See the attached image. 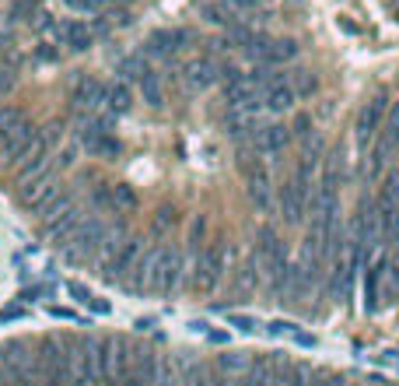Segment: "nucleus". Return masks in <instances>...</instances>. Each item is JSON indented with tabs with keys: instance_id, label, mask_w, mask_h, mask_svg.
Wrapping results in <instances>:
<instances>
[{
	"instance_id": "4c0bfd02",
	"label": "nucleus",
	"mask_w": 399,
	"mask_h": 386,
	"mask_svg": "<svg viewBox=\"0 0 399 386\" xmlns=\"http://www.w3.org/2000/svg\"><path fill=\"white\" fill-rule=\"evenodd\" d=\"M67 295H74L81 305H88V302H91V292H88L84 285H78V281H67Z\"/></svg>"
},
{
	"instance_id": "c85d7f7f",
	"label": "nucleus",
	"mask_w": 399,
	"mask_h": 386,
	"mask_svg": "<svg viewBox=\"0 0 399 386\" xmlns=\"http://www.w3.org/2000/svg\"><path fill=\"white\" fill-rule=\"evenodd\" d=\"M291 88H294V95H316L319 81H316L312 71H294L291 74Z\"/></svg>"
},
{
	"instance_id": "ea45409f",
	"label": "nucleus",
	"mask_w": 399,
	"mask_h": 386,
	"mask_svg": "<svg viewBox=\"0 0 399 386\" xmlns=\"http://www.w3.org/2000/svg\"><path fill=\"white\" fill-rule=\"evenodd\" d=\"M36 56H39L42 64H53V60H60V49L49 46V43H42V46H36Z\"/></svg>"
},
{
	"instance_id": "a18cd8bd",
	"label": "nucleus",
	"mask_w": 399,
	"mask_h": 386,
	"mask_svg": "<svg viewBox=\"0 0 399 386\" xmlns=\"http://www.w3.org/2000/svg\"><path fill=\"white\" fill-rule=\"evenodd\" d=\"M190 39H193V36H190L186 29H175V32H172V43H175V49H182V46L190 43Z\"/></svg>"
},
{
	"instance_id": "de8ad7c7",
	"label": "nucleus",
	"mask_w": 399,
	"mask_h": 386,
	"mask_svg": "<svg viewBox=\"0 0 399 386\" xmlns=\"http://www.w3.org/2000/svg\"><path fill=\"white\" fill-rule=\"evenodd\" d=\"M203 334H207V341H210V344H224V341H228V334H221V330H210V327H207Z\"/></svg>"
},
{
	"instance_id": "c9c22d12",
	"label": "nucleus",
	"mask_w": 399,
	"mask_h": 386,
	"mask_svg": "<svg viewBox=\"0 0 399 386\" xmlns=\"http://www.w3.org/2000/svg\"><path fill=\"white\" fill-rule=\"evenodd\" d=\"M95 204H98V208H109V211H116V200H113V186H98V190H95Z\"/></svg>"
},
{
	"instance_id": "4be33fe9",
	"label": "nucleus",
	"mask_w": 399,
	"mask_h": 386,
	"mask_svg": "<svg viewBox=\"0 0 399 386\" xmlns=\"http://www.w3.org/2000/svg\"><path fill=\"white\" fill-rule=\"evenodd\" d=\"M343 176H347V169H343V155H340V151H333V155L326 158V176H322V186L336 190V186L343 183Z\"/></svg>"
},
{
	"instance_id": "3c124183",
	"label": "nucleus",
	"mask_w": 399,
	"mask_h": 386,
	"mask_svg": "<svg viewBox=\"0 0 399 386\" xmlns=\"http://www.w3.org/2000/svg\"><path fill=\"white\" fill-rule=\"evenodd\" d=\"M137 327H140V330H151V327H155V316H147V320H137Z\"/></svg>"
},
{
	"instance_id": "864d4df0",
	"label": "nucleus",
	"mask_w": 399,
	"mask_h": 386,
	"mask_svg": "<svg viewBox=\"0 0 399 386\" xmlns=\"http://www.w3.org/2000/svg\"><path fill=\"white\" fill-rule=\"evenodd\" d=\"M42 386H63V383H42Z\"/></svg>"
},
{
	"instance_id": "cd10ccee",
	"label": "nucleus",
	"mask_w": 399,
	"mask_h": 386,
	"mask_svg": "<svg viewBox=\"0 0 399 386\" xmlns=\"http://www.w3.org/2000/svg\"><path fill=\"white\" fill-rule=\"evenodd\" d=\"M71 208H74V204H71V197H67V193H53V197L39 208V215L46 218V221H53V218H60L63 211H71Z\"/></svg>"
},
{
	"instance_id": "2eb2a0df",
	"label": "nucleus",
	"mask_w": 399,
	"mask_h": 386,
	"mask_svg": "<svg viewBox=\"0 0 399 386\" xmlns=\"http://www.w3.org/2000/svg\"><path fill=\"white\" fill-rule=\"evenodd\" d=\"M56 39H60V46H67L71 53H84L91 46V29L84 21H63L60 32H56Z\"/></svg>"
},
{
	"instance_id": "5701e85b",
	"label": "nucleus",
	"mask_w": 399,
	"mask_h": 386,
	"mask_svg": "<svg viewBox=\"0 0 399 386\" xmlns=\"http://www.w3.org/2000/svg\"><path fill=\"white\" fill-rule=\"evenodd\" d=\"M298 56V46L291 39H270V49H266V64H284V60H294Z\"/></svg>"
},
{
	"instance_id": "603ef678",
	"label": "nucleus",
	"mask_w": 399,
	"mask_h": 386,
	"mask_svg": "<svg viewBox=\"0 0 399 386\" xmlns=\"http://www.w3.org/2000/svg\"><path fill=\"white\" fill-rule=\"evenodd\" d=\"M0 386H11V380H7V372H4V365H0Z\"/></svg>"
},
{
	"instance_id": "393cba45",
	"label": "nucleus",
	"mask_w": 399,
	"mask_h": 386,
	"mask_svg": "<svg viewBox=\"0 0 399 386\" xmlns=\"http://www.w3.org/2000/svg\"><path fill=\"white\" fill-rule=\"evenodd\" d=\"M140 95H144V102L151 106V109H161L165 106V95H161V85H158V78L147 71L144 78H140Z\"/></svg>"
},
{
	"instance_id": "f704fd0d",
	"label": "nucleus",
	"mask_w": 399,
	"mask_h": 386,
	"mask_svg": "<svg viewBox=\"0 0 399 386\" xmlns=\"http://www.w3.org/2000/svg\"><path fill=\"white\" fill-rule=\"evenodd\" d=\"M382 200H389V204H396V208H399V172H389V176H385Z\"/></svg>"
},
{
	"instance_id": "b1692460",
	"label": "nucleus",
	"mask_w": 399,
	"mask_h": 386,
	"mask_svg": "<svg viewBox=\"0 0 399 386\" xmlns=\"http://www.w3.org/2000/svg\"><path fill=\"white\" fill-rule=\"evenodd\" d=\"M378 281H382V267H368V278H364V309L368 313L378 309Z\"/></svg>"
},
{
	"instance_id": "dca6fc26",
	"label": "nucleus",
	"mask_w": 399,
	"mask_h": 386,
	"mask_svg": "<svg viewBox=\"0 0 399 386\" xmlns=\"http://www.w3.org/2000/svg\"><path fill=\"white\" fill-rule=\"evenodd\" d=\"M294 102H298V95H294L291 81H284V78H280L277 85H270L263 91V106H266L270 113H287V109H294Z\"/></svg>"
},
{
	"instance_id": "a211bd4d",
	"label": "nucleus",
	"mask_w": 399,
	"mask_h": 386,
	"mask_svg": "<svg viewBox=\"0 0 399 386\" xmlns=\"http://www.w3.org/2000/svg\"><path fill=\"white\" fill-rule=\"evenodd\" d=\"M105 106H109L113 116H126V113L133 109V91H130V85H126V81L105 85Z\"/></svg>"
},
{
	"instance_id": "9d476101",
	"label": "nucleus",
	"mask_w": 399,
	"mask_h": 386,
	"mask_svg": "<svg viewBox=\"0 0 399 386\" xmlns=\"http://www.w3.org/2000/svg\"><path fill=\"white\" fill-rule=\"evenodd\" d=\"M71 102H74L78 113H88V116H91V113H98V109L105 106V85H102V81H91V78H81Z\"/></svg>"
},
{
	"instance_id": "a878e982",
	"label": "nucleus",
	"mask_w": 399,
	"mask_h": 386,
	"mask_svg": "<svg viewBox=\"0 0 399 386\" xmlns=\"http://www.w3.org/2000/svg\"><path fill=\"white\" fill-rule=\"evenodd\" d=\"M147 53H151V56H161V60H168V56L175 53L172 32H151V36H147Z\"/></svg>"
},
{
	"instance_id": "6e6552de",
	"label": "nucleus",
	"mask_w": 399,
	"mask_h": 386,
	"mask_svg": "<svg viewBox=\"0 0 399 386\" xmlns=\"http://www.w3.org/2000/svg\"><path fill=\"white\" fill-rule=\"evenodd\" d=\"M252 144L263 158H274V155H284V148L291 144V127H280V123H266L252 133Z\"/></svg>"
},
{
	"instance_id": "f257e3e1",
	"label": "nucleus",
	"mask_w": 399,
	"mask_h": 386,
	"mask_svg": "<svg viewBox=\"0 0 399 386\" xmlns=\"http://www.w3.org/2000/svg\"><path fill=\"white\" fill-rule=\"evenodd\" d=\"M0 365L7 372L11 386H39L42 372H39V355L32 351V344L14 337L0 347Z\"/></svg>"
},
{
	"instance_id": "a19ab883",
	"label": "nucleus",
	"mask_w": 399,
	"mask_h": 386,
	"mask_svg": "<svg viewBox=\"0 0 399 386\" xmlns=\"http://www.w3.org/2000/svg\"><path fill=\"white\" fill-rule=\"evenodd\" d=\"M67 4H71L74 11H81V14H88V11H98L105 0H67Z\"/></svg>"
},
{
	"instance_id": "7c9ffc66",
	"label": "nucleus",
	"mask_w": 399,
	"mask_h": 386,
	"mask_svg": "<svg viewBox=\"0 0 399 386\" xmlns=\"http://www.w3.org/2000/svg\"><path fill=\"white\" fill-rule=\"evenodd\" d=\"M270 183H249V197H252V204L266 215L270 208H274V200H270V190H266Z\"/></svg>"
},
{
	"instance_id": "ddd939ff",
	"label": "nucleus",
	"mask_w": 399,
	"mask_h": 386,
	"mask_svg": "<svg viewBox=\"0 0 399 386\" xmlns=\"http://www.w3.org/2000/svg\"><path fill=\"white\" fill-rule=\"evenodd\" d=\"M137 257H140V243H137V239H126L120 250H116V257L105 263V278H109V281H120V278H126V270H133Z\"/></svg>"
},
{
	"instance_id": "09e8293b",
	"label": "nucleus",
	"mask_w": 399,
	"mask_h": 386,
	"mask_svg": "<svg viewBox=\"0 0 399 386\" xmlns=\"http://www.w3.org/2000/svg\"><path fill=\"white\" fill-rule=\"evenodd\" d=\"M224 4H232L235 11H249V7H256L259 0H224Z\"/></svg>"
},
{
	"instance_id": "58836bf2",
	"label": "nucleus",
	"mask_w": 399,
	"mask_h": 386,
	"mask_svg": "<svg viewBox=\"0 0 399 386\" xmlns=\"http://www.w3.org/2000/svg\"><path fill=\"white\" fill-rule=\"evenodd\" d=\"M312 120H309V116H305V113H301V116H298V120H294V127H291V133H294V137H301V141H305V137H312Z\"/></svg>"
},
{
	"instance_id": "412c9836",
	"label": "nucleus",
	"mask_w": 399,
	"mask_h": 386,
	"mask_svg": "<svg viewBox=\"0 0 399 386\" xmlns=\"http://www.w3.org/2000/svg\"><path fill=\"white\" fill-rule=\"evenodd\" d=\"M116 74H123L120 81H140L144 74H147V64H144V56H137V53H130V56H123L120 67H116Z\"/></svg>"
},
{
	"instance_id": "4468645a",
	"label": "nucleus",
	"mask_w": 399,
	"mask_h": 386,
	"mask_svg": "<svg viewBox=\"0 0 399 386\" xmlns=\"http://www.w3.org/2000/svg\"><path fill=\"white\" fill-rule=\"evenodd\" d=\"M217 78H221V64H214L210 56H203V60H193L190 67H186V85L190 88H210L217 85Z\"/></svg>"
},
{
	"instance_id": "39448f33",
	"label": "nucleus",
	"mask_w": 399,
	"mask_h": 386,
	"mask_svg": "<svg viewBox=\"0 0 399 386\" xmlns=\"http://www.w3.org/2000/svg\"><path fill=\"white\" fill-rule=\"evenodd\" d=\"M259 263H263L270 274H280V270L291 267V263H287V246H284V239H280L270 225L259 228Z\"/></svg>"
},
{
	"instance_id": "37998d69",
	"label": "nucleus",
	"mask_w": 399,
	"mask_h": 386,
	"mask_svg": "<svg viewBox=\"0 0 399 386\" xmlns=\"http://www.w3.org/2000/svg\"><path fill=\"white\" fill-rule=\"evenodd\" d=\"M49 316H56V320H78V313L67 309V305H49Z\"/></svg>"
},
{
	"instance_id": "473e14b6",
	"label": "nucleus",
	"mask_w": 399,
	"mask_h": 386,
	"mask_svg": "<svg viewBox=\"0 0 399 386\" xmlns=\"http://www.w3.org/2000/svg\"><path fill=\"white\" fill-rule=\"evenodd\" d=\"M221 369H224V372H249V358H245L242 351H228V355L221 358Z\"/></svg>"
},
{
	"instance_id": "f03ea898",
	"label": "nucleus",
	"mask_w": 399,
	"mask_h": 386,
	"mask_svg": "<svg viewBox=\"0 0 399 386\" xmlns=\"http://www.w3.org/2000/svg\"><path fill=\"white\" fill-rule=\"evenodd\" d=\"M221 278H224V243L214 239V243L203 246V253L197 257V285L203 292H214Z\"/></svg>"
},
{
	"instance_id": "423d86ee",
	"label": "nucleus",
	"mask_w": 399,
	"mask_h": 386,
	"mask_svg": "<svg viewBox=\"0 0 399 386\" xmlns=\"http://www.w3.org/2000/svg\"><path fill=\"white\" fill-rule=\"evenodd\" d=\"M389 116V95L385 91H378L368 106H364V113H361V120H358V144L364 148L375 133H378V127H382V120Z\"/></svg>"
},
{
	"instance_id": "8fccbe9b",
	"label": "nucleus",
	"mask_w": 399,
	"mask_h": 386,
	"mask_svg": "<svg viewBox=\"0 0 399 386\" xmlns=\"http://www.w3.org/2000/svg\"><path fill=\"white\" fill-rule=\"evenodd\" d=\"M39 295H42V288H25V292H21V299H25V302L39 299Z\"/></svg>"
},
{
	"instance_id": "1a4fd4ad",
	"label": "nucleus",
	"mask_w": 399,
	"mask_h": 386,
	"mask_svg": "<svg viewBox=\"0 0 399 386\" xmlns=\"http://www.w3.org/2000/svg\"><path fill=\"white\" fill-rule=\"evenodd\" d=\"M277 204H280V215L287 225H301L305 215H309V193H301L294 183H284L277 193Z\"/></svg>"
},
{
	"instance_id": "6ab92c4d",
	"label": "nucleus",
	"mask_w": 399,
	"mask_h": 386,
	"mask_svg": "<svg viewBox=\"0 0 399 386\" xmlns=\"http://www.w3.org/2000/svg\"><path fill=\"white\" fill-rule=\"evenodd\" d=\"M158 246L155 250H147V253H140L137 263H133V281H130V288L133 292H144V288H151V274H155V263H158Z\"/></svg>"
},
{
	"instance_id": "2f4dec72",
	"label": "nucleus",
	"mask_w": 399,
	"mask_h": 386,
	"mask_svg": "<svg viewBox=\"0 0 399 386\" xmlns=\"http://www.w3.org/2000/svg\"><path fill=\"white\" fill-rule=\"evenodd\" d=\"M113 200H116V208H123V211H133L137 208V193L130 186H123V183L113 186Z\"/></svg>"
},
{
	"instance_id": "c756f323",
	"label": "nucleus",
	"mask_w": 399,
	"mask_h": 386,
	"mask_svg": "<svg viewBox=\"0 0 399 386\" xmlns=\"http://www.w3.org/2000/svg\"><path fill=\"white\" fill-rule=\"evenodd\" d=\"M36 14H39V4H36V0H14L11 11H7L11 21H32Z\"/></svg>"
},
{
	"instance_id": "f8f14e48",
	"label": "nucleus",
	"mask_w": 399,
	"mask_h": 386,
	"mask_svg": "<svg viewBox=\"0 0 399 386\" xmlns=\"http://www.w3.org/2000/svg\"><path fill=\"white\" fill-rule=\"evenodd\" d=\"M81 144H84L88 155H95V158H116V155H120V137L98 133V130H91L88 123L81 127Z\"/></svg>"
},
{
	"instance_id": "20e7f679",
	"label": "nucleus",
	"mask_w": 399,
	"mask_h": 386,
	"mask_svg": "<svg viewBox=\"0 0 399 386\" xmlns=\"http://www.w3.org/2000/svg\"><path fill=\"white\" fill-rule=\"evenodd\" d=\"M179 278H182V253L179 250H161L155 274H151V288L161 295H172L179 288Z\"/></svg>"
},
{
	"instance_id": "49530a36",
	"label": "nucleus",
	"mask_w": 399,
	"mask_h": 386,
	"mask_svg": "<svg viewBox=\"0 0 399 386\" xmlns=\"http://www.w3.org/2000/svg\"><path fill=\"white\" fill-rule=\"evenodd\" d=\"M0 320H25V309H21V305H11V309L0 313Z\"/></svg>"
},
{
	"instance_id": "7ed1b4c3",
	"label": "nucleus",
	"mask_w": 399,
	"mask_h": 386,
	"mask_svg": "<svg viewBox=\"0 0 399 386\" xmlns=\"http://www.w3.org/2000/svg\"><path fill=\"white\" fill-rule=\"evenodd\" d=\"M36 133H39V130L28 123V116H21L18 123H11V127L0 133V158H7V162L25 158L28 148H32V141H36Z\"/></svg>"
},
{
	"instance_id": "f3484780",
	"label": "nucleus",
	"mask_w": 399,
	"mask_h": 386,
	"mask_svg": "<svg viewBox=\"0 0 399 386\" xmlns=\"http://www.w3.org/2000/svg\"><path fill=\"white\" fill-rule=\"evenodd\" d=\"M78 228H81V211H78V208H71V211H63L60 218L46 221V232H49V239H53V243H60V246H63V243H67V239H71Z\"/></svg>"
},
{
	"instance_id": "9b49d317",
	"label": "nucleus",
	"mask_w": 399,
	"mask_h": 386,
	"mask_svg": "<svg viewBox=\"0 0 399 386\" xmlns=\"http://www.w3.org/2000/svg\"><path fill=\"white\" fill-rule=\"evenodd\" d=\"M53 193H56V179H53V172H42V176H36V179L21 183V204L32 208V211H39Z\"/></svg>"
},
{
	"instance_id": "0eeeda50",
	"label": "nucleus",
	"mask_w": 399,
	"mask_h": 386,
	"mask_svg": "<svg viewBox=\"0 0 399 386\" xmlns=\"http://www.w3.org/2000/svg\"><path fill=\"white\" fill-rule=\"evenodd\" d=\"M161 362L151 347H133V362H130V386H158Z\"/></svg>"
},
{
	"instance_id": "bb28decb",
	"label": "nucleus",
	"mask_w": 399,
	"mask_h": 386,
	"mask_svg": "<svg viewBox=\"0 0 399 386\" xmlns=\"http://www.w3.org/2000/svg\"><path fill=\"white\" fill-rule=\"evenodd\" d=\"M175 221H179L175 208H161L158 215H155V221H151V235H155V239H165V235L175 228Z\"/></svg>"
},
{
	"instance_id": "aec40b11",
	"label": "nucleus",
	"mask_w": 399,
	"mask_h": 386,
	"mask_svg": "<svg viewBox=\"0 0 399 386\" xmlns=\"http://www.w3.org/2000/svg\"><path fill=\"white\" fill-rule=\"evenodd\" d=\"M203 14H207V21H214V25H224V29L239 25V11H235L232 4H224V0H217V4H207V7H203Z\"/></svg>"
},
{
	"instance_id": "c03bdc74",
	"label": "nucleus",
	"mask_w": 399,
	"mask_h": 386,
	"mask_svg": "<svg viewBox=\"0 0 399 386\" xmlns=\"http://www.w3.org/2000/svg\"><path fill=\"white\" fill-rule=\"evenodd\" d=\"M291 337L301 344V347H316V337H312V334H305V330H298V327H294V334H291Z\"/></svg>"
},
{
	"instance_id": "72a5a7b5",
	"label": "nucleus",
	"mask_w": 399,
	"mask_h": 386,
	"mask_svg": "<svg viewBox=\"0 0 399 386\" xmlns=\"http://www.w3.org/2000/svg\"><path fill=\"white\" fill-rule=\"evenodd\" d=\"M228 327H239L242 334H256L259 330V320H252L245 313H228Z\"/></svg>"
},
{
	"instance_id": "79ce46f5",
	"label": "nucleus",
	"mask_w": 399,
	"mask_h": 386,
	"mask_svg": "<svg viewBox=\"0 0 399 386\" xmlns=\"http://www.w3.org/2000/svg\"><path fill=\"white\" fill-rule=\"evenodd\" d=\"M88 309H91V313H98V316H109V313H113V305H109L105 299H98V295H91Z\"/></svg>"
},
{
	"instance_id": "e433bc0d",
	"label": "nucleus",
	"mask_w": 399,
	"mask_h": 386,
	"mask_svg": "<svg viewBox=\"0 0 399 386\" xmlns=\"http://www.w3.org/2000/svg\"><path fill=\"white\" fill-rule=\"evenodd\" d=\"M21 116H25L21 109H11V106H4V109H0V133H4L7 127H11V123H18Z\"/></svg>"
}]
</instances>
